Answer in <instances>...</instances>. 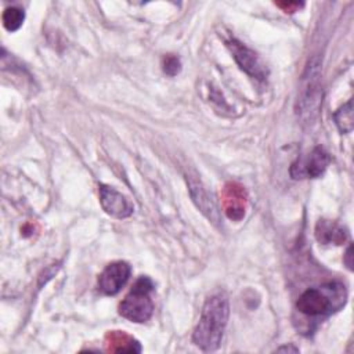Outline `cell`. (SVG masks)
<instances>
[{
  "label": "cell",
  "mask_w": 354,
  "mask_h": 354,
  "mask_svg": "<svg viewBox=\"0 0 354 354\" xmlns=\"http://www.w3.org/2000/svg\"><path fill=\"white\" fill-rule=\"evenodd\" d=\"M221 202H223L224 213L230 220L239 221L243 218L246 212V205H248V196L241 184L238 183L225 184L221 194Z\"/></svg>",
  "instance_id": "obj_8"
},
{
  "label": "cell",
  "mask_w": 354,
  "mask_h": 354,
  "mask_svg": "<svg viewBox=\"0 0 354 354\" xmlns=\"http://www.w3.org/2000/svg\"><path fill=\"white\" fill-rule=\"evenodd\" d=\"M315 238L322 245H342L347 239V231L335 221L321 218L315 225Z\"/></svg>",
  "instance_id": "obj_11"
},
{
  "label": "cell",
  "mask_w": 354,
  "mask_h": 354,
  "mask_svg": "<svg viewBox=\"0 0 354 354\" xmlns=\"http://www.w3.org/2000/svg\"><path fill=\"white\" fill-rule=\"evenodd\" d=\"M329 153L322 147H315L304 159H297L290 167L293 178L319 177L329 165Z\"/></svg>",
  "instance_id": "obj_6"
},
{
  "label": "cell",
  "mask_w": 354,
  "mask_h": 354,
  "mask_svg": "<svg viewBox=\"0 0 354 354\" xmlns=\"http://www.w3.org/2000/svg\"><path fill=\"white\" fill-rule=\"evenodd\" d=\"M131 268L126 261H113L108 264L98 277V289L108 296L116 295L127 282Z\"/></svg>",
  "instance_id": "obj_7"
},
{
  "label": "cell",
  "mask_w": 354,
  "mask_h": 354,
  "mask_svg": "<svg viewBox=\"0 0 354 354\" xmlns=\"http://www.w3.org/2000/svg\"><path fill=\"white\" fill-rule=\"evenodd\" d=\"M277 351H292V353H299V348H297V347H295V346H292V344H289V346H281V347H278V348H277Z\"/></svg>",
  "instance_id": "obj_18"
},
{
  "label": "cell",
  "mask_w": 354,
  "mask_h": 354,
  "mask_svg": "<svg viewBox=\"0 0 354 354\" xmlns=\"http://www.w3.org/2000/svg\"><path fill=\"white\" fill-rule=\"evenodd\" d=\"M188 188H189V195L194 201V203L196 205V207L214 224H218L220 217H218V210L214 205V202L212 201V198L209 196L207 191L203 188V185L201 184V181L189 177L188 178Z\"/></svg>",
  "instance_id": "obj_10"
},
{
  "label": "cell",
  "mask_w": 354,
  "mask_h": 354,
  "mask_svg": "<svg viewBox=\"0 0 354 354\" xmlns=\"http://www.w3.org/2000/svg\"><path fill=\"white\" fill-rule=\"evenodd\" d=\"M279 8H282L285 12H295L299 8H301L304 4L299 3V1H278L275 3Z\"/></svg>",
  "instance_id": "obj_16"
},
{
  "label": "cell",
  "mask_w": 354,
  "mask_h": 354,
  "mask_svg": "<svg viewBox=\"0 0 354 354\" xmlns=\"http://www.w3.org/2000/svg\"><path fill=\"white\" fill-rule=\"evenodd\" d=\"M230 315L228 299L218 293L209 297L202 308L199 322L196 324L192 342L203 351L218 348Z\"/></svg>",
  "instance_id": "obj_1"
},
{
  "label": "cell",
  "mask_w": 354,
  "mask_h": 354,
  "mask_svg": "<svg viewBox=\"0 0 354 354\" xmlns=\"http://www.w3.org/2000/svg\"><path fill=\"white\" fill-rule=\"evenodd\" d=\"M153 283L148 277H140L129 295L119 304V314L131 322H145L153 313V301L149 293Z\"/></svg>",
  "instance_id": "obj_4"
},
{
  "label": "cell",
  "mask_w": 354,
  "mask_h": 354,
  "mask_svg": "<svg viewBox=\"0 0 354 354\" xmlns=\"http://www.w3.org/2000/svg\"><path fill=\"white\" fill-rule=\"evenodd\" d=\"M24 19H25V12H24V10H21L18 7H8V8H6L3 15H1L3 26L8 32L18 30L22 26Z\"/></svg>",
  "instance_id": "obj_14"
},
{
  "label": "cell",
  "mask_w": 354,
  "mask_h": 354,
  "mask_svg": "<svg viewBox=\"0 0 354 354\" xmlns=\"http://www.w3.org/2000/svg\"><path fill=\"white\" fill-rule=\"evenodd\" d=\"M100 203L106 214L116 218H126L134 210L133 203L124 195L105 184L100 185Z\"/></svg>",
  "instance_id": "obj_9"
},
{
  "label": "cell",
  "mask_w": 354,
  "mask_h": 354,
  "mask_svg": "<svg viewBox=\"0 0 354 354\" xmlns=\"http://www.w3.org/2000/svg\"><path fill=\"white\" fill-rule=\"evenodd\" d=\"M351 250H353V248H351V245H350V246L347 248L346 256H344V263H346V266H347L350 270H353V261H351L353 254H351Z\"/></svg>",
  "instance_id": "obj_17"
},
{
  "label": "cell",
  "mask_w": 354,
  "mask_h": 354,
  "mask_svg": "<svg viewBox=\"0 0 354 354\" xmlns=\"http://www.w3.org/2000/svg\"><path fill=\"white\" fill-rule=\"evenodd\" d=\"M225 44L230 48L238 66L245 73H248L249 76L259 79V80H264L267 77L266 66L263 65L261 59L252 48L246 47L243 43H241L236 39H230L225 41Z\"/></svg>",
  "instance_id": "obj_5"
},
{
  "label": "cell",
  "mask_w": 354,
  "mask_h": 354,
  "mask_svg": "<svg viewBox=\"0 0 354 354\" xmlns=\"http://www.w3.org/2000/svg\"><path fill=\"white\" fill-rule=\"evenodd\" d=\"M335 123L340 133H350L354 127L353 119V101L350 100L343 106H340L335 113Z\"/></svg>",
  "instance_id": "obj_13"
},
{
  "label": "cell",
  "mask_w": 354,
  "mask_h": 354,
  "mask_svg": "<svg viewBox=\"0 0 354 354\" xmlns=\"http://www.w3.org/2000/svg\"><path fill=\"white\" fill-rule=\"evenodd\" d=\"M347 301V290L340 282H329L319 288H310L303 292L297 301L296 308L308 317L329 315Z\"/></svg>",
  "instance_id": "obj_2"
},
{
  "label": "cell",
  "mask_w": 354,
  "mask_h": 354,
  "mask_svg": "<svg viewBox=\"0 0 354 354\" xmlns=\"http://www.w3.org/2000/svg\"><path fill=\"white\" fill-rule=\"evenodd\" d=\"M322 104L321 61L313 58L301 77V84L296 101V113L303 124H313L319 116Z\"/></svg>",
  "instance_id": "obj_3"
},
{
  "label": "cell",
  "mask_w": 354,
  "mask_h": 354,
  "mask_svg": "<svg viewBox=\"0 0 354 354\" xmlns=\"http://www.w3.org/2000/svg\"><path fill=\"white\" fill-rule=\"evenodd\" d=\"M105 344L108 351L113 353H140L141 346L140 343L133 339L130 335L122 330H112L105 337Z\"/></svg>",
  "instance_id": "obj_12"
},
{
  "label": "cell",
  "mask_w": 354,
  "mask_h": 354,
  "mask_svg": "<svg viewBox=\"0 0 354 354\" xmlns=\"http://www.w3.org/2000/svg\"><path fill=\"white\" fill-rule=\"evenodd\" d=\"M162 69L169 76H176L181 71V61L174 54H167L162 59Z\"/></svg>",
  "instance_id": "obj_15"
}]
</instances>
